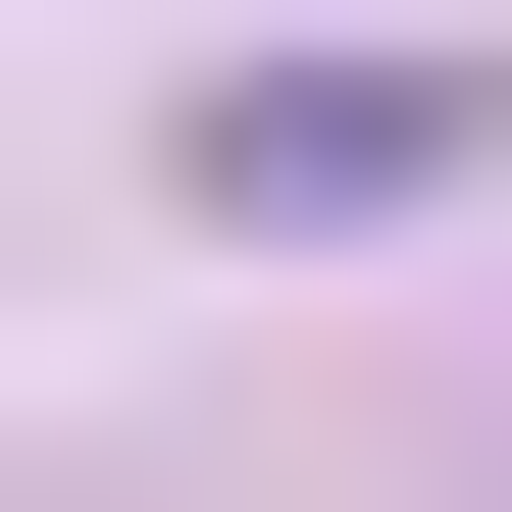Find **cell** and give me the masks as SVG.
<instances>
[{
  "instance_id": "1",
  "label": "cell",
  "mask_w": 512,
  "mask_h": 512,
  "mask_svg": "<svg viewBox=\"0 0 512 512\" xmlns=\"http://www.w3.org/2000/svg\"><path fill=\"white\" fill-rule=\"evenodd\" d=\"M461 154H512V52H256L205 103V205H461Z\"/></svg>"
}]
</instances>
